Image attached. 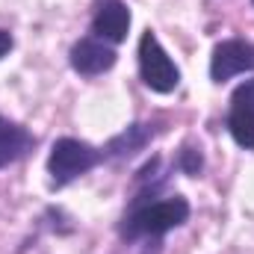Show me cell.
<instances>
[{"label":"cell","instance_id":"9c48e42d","mask_svg":"<svg viewBox=\"0 0 254 254\" xmlns=\"http://www.w3.org/2000/svg\"><path fill=\"white\" fill-rule=\"evenodd\" d=\"M33 145H36V139H33V133L27 127L15 125V122H6L0 116V169L15 163V160H21Z\"/></svg>","mask_w":254,"mask_h":254},{"label":"cell","instance_id":"5b68a950","mask_svg":"<svg viewBox=\"0 0 254 254\" xmlns=\"http://www.w3.org/2000/svg\"><path fill=\"white\" fill-rule=\"evenodd\" d=\"M228 133L246 151H254V80H246L234 89L228 107Z\"/></svg>","mask_w":254,"mask_h":254},{"label":"cell","instance_id":"8fae6325","mask_svg":"<svg viewBox=\"0 0 254 254\" xmlns=\"http://www.w3.org/2000/svg\"><path fill=\"white\" fill-rule=\"evenodd\" d=\"M12 45H15V39H12V33L9 30H0V60L12 51Z\"/></svg>","mask_w":254,"mask_h":254},{"label":"cell","instance_id":"277c9868","mask_svg":"<svg viewBox=\"0 0 254 254\" xmlns=\"http://www.w3.org/2000/svg\"><path fill=\"white\" fill-rule=\"evenodd\" d=\"M243 71H254V42L225 39L213 48V57H210V80L213 83H225Z\"/></svg>","mask_w":254,"mask_h":254},{"label":"cell","instance_id":"30bf717a","mask_svg":"<svg viewBox=\"0 0 254 254\" xmlns=\"http://www.w3.org/2000/svg\"><path fill=\"white\" fill-rule=\"evenodd\" d=\"M178 169L184 172V175H201V169H204V157H201V148H195V145H184L181 148V154H178Z\"/></svg>","mask_w":254,"mask_h":254},{"label":"cell","instance_id":"7a4b0ae2","mask_svg":"<svg viewBox=\"0 0 254 254\" xmlns=\"http://www.w3.org/2000/svg\"><path fill=\"white\" fill-rule=\"evenodd\" d=\"M104 160V151H98L95 145L74 139V136H63L54 142L51 157H48V175H51V187H68L71 181L83 178L86 172H92L98 163Z\"/></svg>","mask_w":254,"mask_h":254},{"label":"cell","instance_id":"6da1fadb","mask_svg":"<svg viewBox=\"0 0 254 254\" xmlns=\"http://www.w3.org/2000/svg\"><path fill=\"white\" fill-rule=\"evenodd\" d=\"M190 219V201L184 195H166V198H133L122 222L125 240H145V237H163L175 228H181Z\"/></svg>","mask_w":254,"mask_h":254},{"label":"cell","instance_id":"8992f818","mask_svg":"<svg viewBox=\"0 0 254 254\" xmlns=\"http://www.w3.org/2000/svg\"><path fill=\"white\" fill-rule=\"evenodd\" d=\"M127 30H130V9L125 0H95V12H92L95 39L119 45L127 39Z\"/></svg>","mask_w":254,"mask_h":254},{"label":"cell","instance_id":"7c38bea8","mask_svg":"<svg viewBox=\"0 0 254 254\" xmlns=\"http://www.w3.org/2000/svg\"><path fill=\"white\" fill-rule=\"evenodd\" d=\"M252 3H254V0H252Z\"/></svg>","mask_w":254,"mask_h":254},{"label":"cell","instance_id":"ba28073f","mask_svg":"<svg viewBox=\"0 0 254 254\" xmlns=\"http://www.w3.org/2000/svg\"><path fill=\"white\" fill-rule=\"evenodd\" d=\"M154 125H145V122H136V125H130L127 130H122L119 136H113L107 145H104V157H110V160H127V157H133V154H139L151 139H154Z\"/></svg>","mask_w":254,"mask_h":254},{"label":"cell","instance_id":"3957f363","mask_svg":"<svg viewBox=\"0 0 254 254\" xmlns=\"http://www.w3.org/2000/svg\"><path fill=\"white\" fill-rule=\"evenodd\" d=\"M136 57H139V77H142V83H145L151 92L169 95V92L178 89V83H181V68H178L175 60L166 54V48L160 45V39H157L151 30L142 33Z\"/></svg>","mask_w":254,"mask_h":254},{"label":"cell","instance_id":"52a82bcc","mask_svg":"<svg viewBox=\"0 0 254 254\" xmlns=\"http://www.w3.org/2000/svg\"><path fill=\"white\" fill-rule=\"evenodd\" d=\"M68 60H71V68H74L77 74H83V77H95V74L110 71L119 57H116V51H113L110 42L89 36V39H80V42L71 48Z\"/></svg>","mask_w":254,"mask_h":254}]
</instances>
